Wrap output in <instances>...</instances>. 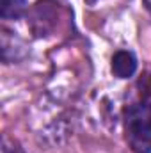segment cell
<instances>
[{"mask_svg": "<svg viewBox=\"0 0 151 153\" xmlns=\"http://www.w3.org/2000/svg\"><path fill=\"white\" fill-rule=\"evenodd\" d=\"M126 141L135 153H151V75L139 82L135 100L124 109Z\"/></svg>", "mask_w": 151, "mask_h": 153, "instance_id": "obj_1", "label": "cell"}, {"mask_svg": "<svg viewBox=\"0 0 151 153\" xmlns=\"http://www.w3.org/2000/svg\"><path fill=\"white\" fill-rule=\"evenodd\" d=\"M137 71V59L128 50H119L112 57V73L117 78H130Z\"/></svg>", "mask_w": 151, "mask_h": 153, "instance_id": "obj_2", "label": "cell"}, {"mask_svg": "<svg viewBox=\"0 0 151 153\" xmlns=\"http://www.w3.org/2000/svg\"><path fill=\"white\" fill-rule=\"evenodd\" d=\"M27 9L25 0H0V14L4 20H18Z\"/></svg>", "mask_w": 151, "mask_h": 153, "instance_id": "obj_3", "label": "cell"}]
</instances>
